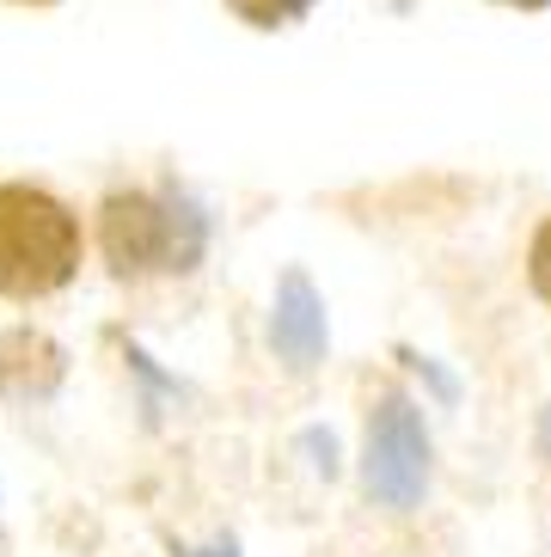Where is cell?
<instances>
[{
	"label": "cell",
	"mask_w": 551,
	"mask_h": 557,
	"mask_svg": "<svg viewBox=\"0 0 551 557\" xmlns=\"http://www.w3.org/2000/svg\"><path fill=\"white\" fill-rule=\"evenodd\" d=\"M98 258L117 282H154V276H191L203 270L215 246L209 209L184 184H123L105 190L93 209Z\"/></svg>",
	"instance_id": "obj_1"
},
{
	"label": "cell",
	"mask_w": 551,
	"mask_h": 557,
	"mask_svg": "<svg viewBox=\"0 0 551 557\" xmlns=\"http://www.w3.org/2000/svg\"><path fill=\"white\" fill-rule=\"evenodd\" d=\"M86 263V227L56 190L25 178L0 184V300H49L74 288Z\"/></svg>",
	"instance_id": "obj_2"
},
{
	"label": "cell",
	"mask_w": 551,
	"mask_h": 557,
	"mask_svg": "<svg viewBox=\"0 0 551 557\" xmlns=\"http://www.w3.org/2000/svg\"><path fill=\"white\" fill-rule=\"evenodd\" d=\"M362 496L387 515H417L429 503V484H436V435H429V417L411 393L387 386L374 393L368 423H362Z\"/></svg>",
	"instance_id": "obj_3"
},
{
	"label": "cell",
	"mask_w": 551,
	"mask_h": 557,
	"mask_svg": "<svg viewBox=\"0 0 551 557\" xmlns=\"http://www.w3.org/2000/svg\"><path fill=\"white\" fill-rule=\"evenodd\" d=\"M264 337H270V356L282 361L289 374H313V368L331 356V312H325V295L313 288L307 270H282V276H276Z\"/></svg>",
	"instance_id": "obj_4"
},
{
	"label": "cell",
	"mask_w": 551,
	"mask_h": 557,
	"mask_svg": "<svg viewBox=\"0 0 551 557\" xmlns=\"http://www.w3.org/2000/svg\"><path fill=\"white\" fill-rule=\"evenodd\" d=\"M68 380V349L44 325H7L0 331V398L13 405H49Z\"/></svg>",
	"instance_id": "obj_5"
},
{
	"label": "cell",
	"mask_w": 551,
	"mask_h": 557,
	"mask_svg": "<svg viewBox=\"0 0 551 557\" xmlns=\"http://www.w3.org/2000/svg\"><path fill=\"white\" fill-rule=\"evenodd\" d=\"M123 361H130V374L142 380V410H147V423L160 417V405H184V386L172 374H166L160 361L147 356L142 344H123Z\"/></svg>",
	"instance_id": "obj_6"
},
{
	"label": "cell",
	"mask_w": 551,
	"mask_h": 557,
	"mask_svg": "<svg viewBox=\"0 0 551 557\" xmlns=\"http://www.w3.org/2000/svg\"><path fill=\"white\" fill-rule=\"evenodd\" d=\"M313 7H319V0H228V13L240 18V25H252V32H289V25H301Z\"/></svg>",
	"instance_id": "obj_7"
},
{
	"label": "cell",
	"mask_w": 551,
	"mask_h": 557,
	"mask_svg": "<svg viewBox=\"0 0 551 557\" xmlns=\"http://www.w3.org/2000/svg\"><path fill=\"white\" fill-rule=\"evenodd\" d=\"M399 361H405L411 374L423 380V393L436 398V405H460V380L448 374V368H441L436 356H423V349H411V344H399Z\"/></svg>",
	"instance_id": "obj_8"
},
{
	"label": "cell",
	"mask_w": 551,
	"mask_h": 557,
	"mask_svg": "<svg viewBox=\"0 0 551 557\" xmlns=\"http://www.w3.org/2000/svg\"><path fill=\"white\" fill-rule=\"evenodd\" d=\"M527 288H534V300L551 312V214L534 227V239H527Z\"/></svg>",
	"instance_id": "obj_9"
},
{
	"label": "cell",
	"mask_w": 551,
	"mask_h": 557,
	"mask_svg": "<svg viewBox=\"0 0 551 557\" xmlns=\"http://www.w3.org/2000/svg\"><path fill=\"white\" fill-rule=\"evenodd\" d=\"M301 447H313V466H319L325 478H338V442H331V429H307V435H301Z\"/></svg>",
	"instance_id": "obj_10"
},
{
	"label": "cell",
	"mask_w": 551,
	"mask_h": 557,
	"mask_svg": "<svg viewBox=\"0 0 551 557\" xmlns=\"http://www.w3.org/2000/svg\"><path fill=\"white\" fill-rule=\"evenodd\" d=\"M172 557H245L240 540H209V545H172Z\"/></svg>",
	"instance_id": "obj_11"
},
{
	"label": "cell",
	"mask_w": 551,
	"mask_h": 557,
	"mask_svg": "<svg viewBox=\"0 0 551 557\" xmlns=\"http://www.w3.org/2000/svg\"><path fill=\"white\" fill-rule=\"evenodd\" d=\"M539 459L551 466V398H546V410H539Z\"/></svg>",
	"instance_id": "obj_12"
},
{
	"label": "cell",
	"mask_w": 551,
	"mask_h": 557,
	"mask_svg": "<svg viewBox=\"0 0 551 557\" xmlns=\"http://www.w3.org/2000/svg\"><path fill=\"white\" fill-rule=\"evenodd\" d=\"M497 7H515V13H546L551 0H497Z\"/></svg>",
	"instance_id": "obj_13"
},
{
	"label": "cell",
	"mask_w": 551,
	"mask_h": 557,
	"mask_svg": "<svg viewBox=\"0 0 551 557\" xmlns=\"http://www.w3.org/2000/svg\"><path fill=\"white\" fill-rule=\"evenodd\" d=\"M19 7H49V0H19Z\"/></svg>",
	"instance_id": "obj_14"
}]
</instances>
